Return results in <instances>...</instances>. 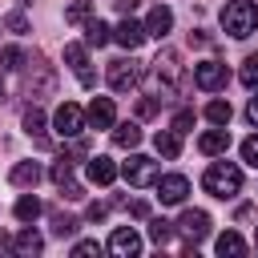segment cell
Here are the masks:
<instances>
[{
    "label": "cell",
    "instance_id": "cell-1",
    "mask_svg": "<svg viewBox=\"0 0 258 258\" xmlns=\"http://www.w3.org/2000/svg\"><path fill=\"white\" fill-rule=\"evenodd\" d=\"M149 77H153V97H157V101L173 97V93L181 89V56H177L173 48H161V52L153 56Z\"/></svg>",
    "mask_w": 258,
    "mask_h": 258
},
{
    "label": "cell",
    "instance_id": "cell-2",
    "mask_svg": "<svg viewBox=\"0 0 258 258\" xmlns=\"http://www.w3.org/2000/svg\"><path fill=\"white\" fill-rule=\"evenodd\" d=\"M202 185H206V194L210 198H234V194H242V169L238 165H230V161H214L206 173H202Z\"/></svg>",
    "mask_w": 258,
    "mask_h": 258
},
{
    "label": "cell",
    "instance_id": "cell-3",
    "mask_svg": "<svg viewBox=\"0 0 258 258\" xmlns=\"http://www.w3.org/2000/svg\"><path fill=\"white\" fill-rule=\"evenodd\" d=\"M222 28H226L230 36L246 40V36L258 28V4H254V0H230V4L222 8Z\"/></svg>",
    "mask_w": 258,
    "mask_h": 258
},
{
    "label": "cell",
    "instance_id": "cell-4",
    "mask_svg": "<svg viewBox=\"0 0 258 258\" xmlns=\"http://www.w3.org/2000/svg\"><path fill=\"white\" fill-rule=\"evenodd\" d=\"M52 89H56L52 64H48L44 56H32V60H28V73H24V93H28V97H48Z\"/></svg>",
    "mask_w": 258,
    "mask_h": 258
},
{
    "label": "cell",
    "instance_id": "cell-5",
    "mask_svg": "<svg viewBox=\"0 0 258 258\" xmlns=\"http://www.w3.org/2000/svg\"><path fill=\"white\" fill-rule=\"evenodd\" d=\"M121 173H125V181H129V185L145 189V185H153V181H157V161H153V157H145V153H133V157L121 165Z\"/></svg>",
    "mask_w": 258,
    "mask_h": 258
},
{
    "label": "cell",
    "instance_id": "cell-6",
    "mask_svg": "<svg viewBox=\"0 0 258 258\" xmlns=\"http://www.w3.org/2000/svg\"><path fill=\"white\" fill-rule=\"evenodd\" d=\"M177 234L185 238V246H198L206 234H210V214L206 210H185L177 218Z\"/></svg>",
    "mask_w": 258,
    "mask_h": 258
},
{
    "label": "cell",
    "instance_id": "cell-7",
    "mask_svg": "<svg viewBox=\"0 0 258 258\" xmlns=\"http://www.w3.org/2000/svg\"><path fill=\"white\" fill-rule=\"evenodd\" d=\"M226 81H230V73H226V64H222V60H202V64L194 69V85H198V89H206V93L226 89Z\"/></svg>",
    "mask_w": 258,
    "mask_h": 258
},
{
    "label": "cell",
    "instance_id": "cell-8",
    "mask_svg": "<svg viewBox=\"0 0 258 258\" xmlns=\"http://www.w3.org/2000/svg\"><path fill=\"white\" fill-rule=\"evenodd\" d=\"M137 64L133 60H125V56H117V60H109V89L113 93H129V89H137Z\"/></svg>",
    "mask_w": 258,
    "mask_h": 258
},
{
    "label": "cell",
    "instance_id": "cell-9",
    "mask_svg": "<svg viewBox=\"0 0 258 258\" xmlns=\"http://www.w3.org/2000/svg\"><path fill=\"white\" fill-rule=\"evenodd\" d=\"M52 125H56V133H60V137H77V133L85 129V113H81V109H77L73 101H64V105L56 109Z\"/></svg>",
    "mask_w": 258,
    "mask_h": 258
},
{
    "label": "cell",
    "instance_id": "cell-10",
    "mask_svg": "<svg viewBox=\"0 0 258 258\" xmlns=\"http://www.w3.org/2000/svg\"><path fill=\"white\" fill-rule=\"evenodd\" d=\"M64 60L77 69V81H81L85 89H93V85H97V73L89 69V52H85V44H64Z\"/></svg>",
    "mask_w": 258,
    "mask_h": 258
},
{
    "label": "cell",
    "instance_id": "cell-11",
    "mask_svg": "<svg viewBox=\"0 0 258 258\" xmlns=\"http://www.w3.org/2000/svg\"><path fill=\"white\" fill-rule=\"evenodd\" d=\"M185 194H189V181H185L181 173H169V177L157 181V198H161V206H181Z\"/></svg>",
    "mask_w": 258,
    "mask_h": 258
},
{
    "label": "cell",
    "instance_id": "cell-12",
    "mask_svg": "<svg viewBox=\"0 0 258 258\" xmlns=\"http://www.w3.org/2000/svg\"><path fill=\"white\" fill-rule=\"evenodd\" d=\"M113 117H117L113 97H93V101H89V109H85V121H89L93 129H109V125H113Z\"/></svg>",
    "mask_w": 258,
    "mask_h": 258
},
{
    "label": "cell",
    "instance_id": "cell-13",
    "mask_svg": "<svg viewBox=\"0 0 258 258\" xmlns=\"http://www.w3.org/2000/svg\"><path fill=\"white\" fill-rule=\"evenodd\" d=\"M113 40H117L121 48H129V52H133V48H141V40H145V24H137V20H129V16H125V20L113 28Z\"/></svg>",
    "mask_w": 258,
    "mask_h": 258
},
{
    "label": "cell",
    "instance_id": "cell-14",
    "mask_svg": "<svg viewBox=\"0 0 258 258\" xmlns=\"http://www.w3.org/2000/svg\"><path fill=\"white\" fill-rule=\"evenodd\" d=\"M109 250H113L117 258H133V254L141 250V238H137L129 226H117V230H113V238H109Z\"/></svg>",
    "mask_w": 258,
    "mask_h": 258
},
{
    "label": "cell",
    "instance_id": "cell-15",
    "mask_svg": "<svg viewBox=\"0 0 258 258\" xmlns=\"http://www.w3.org/2000/svg\"><path fill=\"white\" fill-rule=\"evenodd\" d=\"M89 181H97V185H113V181H117V165H113V157H105V153L89 157Z\"/></svg>",
    "mask_w": 258,
    "mask_h": 258
},
{
    "label": "cell",
    "instance_id": "cell-16",
    "mask_svg": "<svg viewBox=\"0 0 258 258\" xmlns=\"http://www.w3.org/2000/svg\"><path fill=\"white\" fill-rule=\"evenodd\" d=\"M169 28H173V12H169L165 4L149 8V20H145V36H157V40H161V36H165Z\"/></svg>",
    "mask_w": 258,
    "mask_h": 258
},
{
    "label": "cell",
    "instance_id": "cell-17",
    "mask_svg": "<svg viewBox=\"0 0 258 258\" xmlns=\"http://www.w3.org/2000/svg\"><path fill=\"white\" fill-rule=\"evenodd\" d=\"M198 149H202V153H210V157H214V153H226V149H230V129H226V125H218V129L202 133Z\"/></svg>",
    "mask_w": 258,
    "mask_h": 258
},
{
    "label": "cell",
    "instance_id": "cell-18",
    "mask_svg": "<svg viewBox=\"0 0 258 258\" xmlns=\"http://www.w3.org/2000/svg\"><path fill=\"white\" fill-rule=\"evenodd\" d=\"M8 181H12V185L32 189V185L40 181V165H36V161H16V165H12V173H8Z\"/></svg>",
    "mask_w": 258,
    "mask_h": 258
},
{
    "label": "cell",
    "instance_id": "cell-19",
    "mask_svg": "<svg viewBox=\"0 0 258 258\" xmlns=\"http://www.w3.org/2000/svg\"><path fill=\"white\" fill-rule=\"evenodd\" d=\"M24 133H28V137H36L40 145H48V137H44V113H40L36 105H28V109H24Z\"/></svg>",
    "mask_w": 258,
    "mask_h": 258
},
{
    "label": "cell",
    "instance_id": "cell-20",
    "mask_svg": "<svg viewBox=\"0 0 258 258\" xmlns=\"http://www.w3.org/2000/svg\"><path fill=\"white\" fill-rule=\"evenodd\" d=\"M153 145H157V153H161V157H169V161H173V157L181 153V133H177V129H165V133H157V137H153Z\"/></svg>",
    "mask_w": 258,
    "mask_h": 258
},
{
    "label": "cell",
    "instance_id": "cell-21",
    "mask_svg": "<svg viewBox=\"0 0 258 258\" xmlns=\"http://www.w3.org/2000/svg\"><path fill=\"white\" fill-rule=\"evenodd\" d=\"M109 40H113V28H109L105 20H89V24H85V44L101 48V44H109Z\"/></svg>",
    "mask_w": 258,
    "mask_h": 258
},
{
    "label": "cell",
    "instance_id": "cell-22",
    "mask_svg": "<svg viewBox=\"0 0 258 258\" xmlns=\"http://www.w3.org/2000/svg\"><path fill=\"white\" fill-rule=\"evenodd\" d=\"M113 145H117V149H133V145H141V129H137L133 121L117 125V129H113Z\"/></svg>",
    "mask_w": 258,
    "mask_h": 258
},
{
    "label": "cell",
    "instance_id": "cell-23",
    "mask_svg": "<svg viewBox=\"0 0 258 258\" xmlns=\"http://www.w3.org/2000/svg\"><path fill=\"white\" fill-rule=\"evenodd\" d=\"M40 246H44V238H40L32 226L16 234V254H40Z\"/></svg>",
    "mask_w": 258,
    "mask_h": 258
},
{
    "label": "cell",
    "instance_id": "cell-24",
    "mask_svg": "<svg viewBox=\"0 0 258 258\" xmlns=\"http://www.w3.org/2000/svg\"><path fill=\"white\" fill-rule=\"evenodd\" d=\"M48 177H52L56 185H64V181H73V157H69V153H60V157L52 161V169H48Z\"/></svg>",
    "mask_w": 258,
    "mask_h": 258
},
{
    "label": "cell",
    "instance_id": "cell-25",
    "mask_svg": "<svg viewBox=\"0 0 258 258\" xmlns=\"http://www.w3.org/2000/svg\"><path fill=\"white\" fill-rule=\"evenodd\" d=\"M77 226H81L77 218H69V214H60V210H52V234H56V238H73V234H77Z\"/></svg>",
    "mask_w": 258,
    "mask_h": 258
},
{
    "label": "cell",
    "instance_id": "cell-26",
    "mask_svg": "<svg viewBox=\"0 0 258 258\" xmlns=\"http://www.w3.org/2000/svg\"><path fill=\"white\" fill-rule=\"evenodd\" d=\"M93 16V0H73L69 8H64V20L69 24H81V20H89Z\"/></svg>",
    "mask_w": 258,
    "mask_h": 258
},
{
    "label": "cell",
    "instance_id": "cell-27",
    "mask_svg": "<svg viewBox=\"0 0 258 258\" xmlns=\"http://www.w3.org/2000/svg\"><path fill=\"white\" fill-rule=\"evenodd\" d=\"M206 117H210L214 125H230L234 109H230V101H210V105H206Z\"/></svg>",
    "mask_w": 258,
    "mask_h": 258
},
{
    "label": "cell",
    "instance_id": "cell-28",
    "mask_svg": "<svg viewBox=\"0 0 258 258\" xmlns=\"http://www.w3.org/2000/svg\"><path fill=\"white\" fill-rule=\"evenodd\" d=\"M36 214H40V202H36L32 194H24V198L16 202V218H20V222H36Z\"/></svg>",
    "mask_w": 258,
    "mask_h": 258
},
{
    "label": "cell",
    "instance_id": "cell-29",
    "mask_svg": "<svg viewBox=\"0 0 258 258\" xmlns=\"http://www.w3.org/2000/svg\"><path fill=\"white\" fill-rule=\"evenodd\" d=\"M218 254H222V258H226V254H246V242L230 230V234H222V238H218Z\"/></svg>",
    "mask_w": 258,
    "mask_h": 258
},
{
    "label": "cell",
    "instance_id": "cell-30",
    "mask_svg": "<svg viewBox=\"0 0 258 258\" xmlns=\"http://www.w3.org/2000/svg\"><path fill=\"white\" fill-rule=\"evenodd\" d=\"M238 81H242L246 89H258V52H250V56H246V64H242Z\"/></svg>",
    "mask_w": 258,
    "mask_h": 258
},
{
    "label": "cell",
    "instance_id": "cell-31",
    "mask_svg": "<svg viewBox=\"0 0 258 258\" xmlns=\"http://www.w3.org/2000/svg\"><path fill=\"white\" fill-rule=\"evenodd\" d=\"M169 234H173V230H169V222H165V218H153V222H149V238H153L157 246H165V242H169Z\"/></svg>",
    "mask_w": 258,
    "mask_h": 258
},
{
    "label": "cell",
    "instance_id": "cell-32",
    "mask_svg": "<svg viewBox=\"0 0 258 258\" xmlns=\"http://www.w3.org/2000/svg\"><path fill=\"white\" fill-rule=\"evenodd\" d=\"M242 161H246V165H254V169H258V133H250V137H246V141H242Z\"/></svg>",
    "mask_w": 258,
    "mask_h": 258
},
{
    "label": "cell",
    "instance_id": "cell-33",
    "mask_svg": "<svg viewBox=\"0 0 258 258\" xmlns=\"http://www.w3.org/2000/svg\"><path fill=\"white\" fill-rule=\"evenodd\" d=\"M4 24H8V32H16V36H24V32H28L24 12H8V16H4Z\"/></svg>",
    "mask_w": 258,
    "mask_h": 258
},
{
    "label": "cell",
    "instance_id": "cell-34",
    "mask_svg": "<svg viewBox=\"0 0 258 258\" xmlns=\"http://www.w3.org/2000/svg\"><path fill=\"white\" fill-rule=\"evenodd\" d=\"M0 60H4V69H20V60H24V52H20L16 44H8V48L0 52Z\"/></svg>",
    "mask_w": 258,
    "mask_h": 258
},
{
    "label": "cell",
    "instance_id": "cell-35",
    "mask_svg": "<svg viewBox=\"0 0 258 258\" xmlns=\"http://www.w3.org/2000/svg\"><path fill=\"white\" fill-rule=\"evenodd\" d=\"M60 198H64V202H81V198H85V185H77V181H64V185H60Z\"/></svg>",
    "mask_w": 258,
    "mask_h": 258
},
{
    "label": "cell",
    "instance_id": "cell-36",
    "mask_svg": "<svg viewBox=\"0 0 258 258\" xmlns=\"http://www.w3.org/2000/svg\"><path fill=\"white\" fill-rule=\"evenodd\" d=\"M157 105H161L157 97H141V101H137V117H153V113H157Z\"/></svg>",
    "mask_w": 258,
    "mask_h": 258
},
{
    "label": "cell",
    "instance_id": "cell-37",
    "mask_svg": "<svg viewBox=\"0 0 258 258\" xmlns=\"http://www.w3.org/2000/svg\"><path fill=\"white\" fill-rule=\"evenodd\" d=\"M189 125H194V109H181V113H173V129H177V133H185Z\"/></svg>",
    "mask_w": 258,
    "mask_h": 258
},
{
    "label": "cell",
    "instance_id": "cell-38",
    "mask_svg": "<svg viewBox=\"0 0 258 258\" xmlns=\"http://www.w3.org/2000/svg\"><path fill=\"white\" fill-rule=\"evenodd\" d=\"M105 214H109V206H105V202H93V206L85 210V218H89V222H101Z\"/></svg>",
    "mask_w": 258,
    "mask_h": 258
},
{
    "label": "cell",
    "instance_id": "cell-39",
    "mask_svg": "<svg viewBox=\"0 0 258 258\" xmlns=\"http://www.w3.org/2000/svg\"><path fill=\"white\" fill-rule=\"evenodd\" d=\"M73 254H77V258H89V254H101V246H97V242H77Z\"/></svg>",
    "mask_w": 258,
    "mask_h": 258
},
{
    "label": "cell",
    "instance_id": "cell-40",
    "mask_svg": "<svg viewBox=\"0 0 258 258\" xmlns=\"http://www.w3.org/2000/svg\"><path fill=\"white\" fill-rule=\"evenodd\" d=\"M137 4H141V0H113V8H117V12H121V16H129V12H133V8H137Z\"/></svg>",
    "mask_w": 258,
    "mask_h": 258
},
{
    "label": "cell",
    "instance_id": "cell-41",
    "mask_svg": "<svg viewBox=\"0 0 258 258\" xmlns=\"http://www.w3.org/2000/svg\"><path fill=\"white\" fill-rule=\"evenodd\" d=\"M129 214H133V218H149V202H133Z\"/></svg>",
    "mask_w": 258,
    "mask_h": 258
},
{
    "label": "cell",
    "instance_id": "cell-42",
    "mask_svg": "<svg viewBox=\"0 0 258 258\" xmlns=\"http://www.w3.org/2000/svg\"><path fill=\"white\" fill-rule=\"evenodd\" d=\"M246 121L258 125V97H250V105H246Z\"/></svg>",
    "mask_w": 258,
    "mask_h": 258
},
{
    "label": "cell",
    "instance_id": "cell-43",
    "mask_svg": "<svg viewBox=\"0 0 258 258\" xmlns=\"http://www.w3.org/2000/svg\"><path fill=\"white\" fill-rule=\"evenodd\" d=\"M189 44H210V36H206L202 28H194V32H189Z\"/></svg>",
    "mask_w": 258,
    "mask_h": 258
},
{
    "label": "cell",
    "instance_id": "cell-44",
    "mask_svg": "<svg viewBox=\"0 0 258 258\" xmlns=\"http://www.w3.org/2000/svg\"><path fill=\"white\" fill-rule=\"evenodd\" d=\"M8 250H16V242H12L8 234H0V254H8Z\"/></svg>",
    "mask_w": 258,
    "mask_h": 258
},
{
    "label": "cell",
    "instance_id": "cell-45",
    "mask_svg": "<svg viewBox=\"0 0 258 258\" xmlns=\"http://www.w3.org/2000/svg\"><path fill=\"white\" fill-rule=\"evenodd\" d=\"M0 101H4V81H0Z\"/></svg>",
    "mask_w": 258,
    "mask_h": 258
},
{
    "label": "cell",
    "instance_id": "cell-46",
    "mask_svg": "<svg viewBox=\"0 0 258 258\" xmlns=\"http://www.w3.org/2000/svg\"><path fill=\"white\" fill-rule=\"evenodd\" d=\"M20 4H32V0H20Z\"/></svg>",
    "mask_w": 258,
    "mask_h": 258
}]
</instances>
